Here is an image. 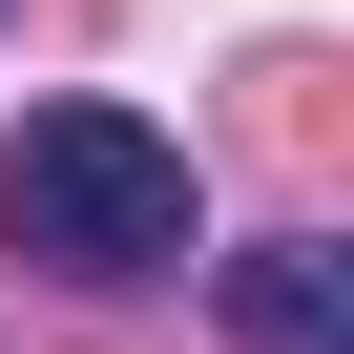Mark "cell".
Instances as JSON below:
<instances>
[{"mask_svg":"<svg viewBox=\"0 0 354 354\" xmlns=\"http://www.w3.org/2000/svg\"><path fill=\"white\" fill-rule=\"evenodd\" d=\"M0 250H42L63 292L188 271V146H167L146 104H21L0 125Z\"/></svg>","mask_w":354,"mask_h":354,"instance_id":"1","label":"cell"},{"mask_svg":"<svg viewBox=\"0 0 354 354\" xmlns=\"http://www.w3.org/2000/svg\"><path fill=\"white\" fill-rule=\"evenodd\" d=\"M230 333L250 354H354V271L333 250H230Z\"/></svg>","mask_w":354,"mask_h":354,"instance_id":"2","label":"cell"}]
</instances>
